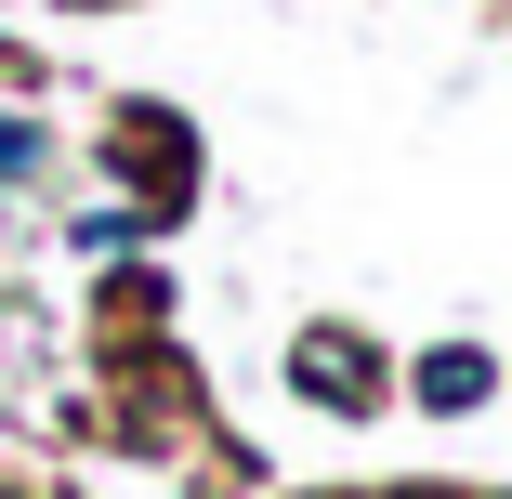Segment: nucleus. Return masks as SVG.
I'll use <instances>...</instances> for the list:
<instances>
[{
    "label": "nucleus",
    "mask_w": 512,
    "mask_h": 499,
    "mask_svg": "<svg viewBox=\"0 0 512 499\" xmlns=\"http://www.w3.org/2000/svg\"><path fill=\"white\" fill-rule=\"evenodd\" d=\"M289 381L316 394V408H342V421L381 408V355H368L355 329H302V342H289Z\"/></svg>",
    "instance_id": "obj_1"
},
{
    "label": "nucleus",
    "mask_w": 512,
    "mask_h": 499,
    "mask_svg": "<svg viewBox=\"0 0 512 499\" xmlns=\"http://www.w3.org/2000/svg\"><path fill=\"white\" fill-rule=\"evenodd\" d=\"M486 381H499L486 342H447V355H421V381H407V394H421L434 421H460V408H486Z\"/></svg>",
    "instance_id": "obj_2"
},
{
    "label": "nucleus",
    "mask_w": 512,
    "mask_h": 499,
    "mask_svg": "<svg viewBox=\"0 0 512 499\" xmlns=\"http://www.w3.org/2000/svg\"><path fill=\"white\" fill-rule=\"evenodd\" d=\"M40 158H53V145H40V132H27V119H0V184H27V171H40Z\"/></svg>",
    "instance_id": "obj_3"
},
{
    "label": "nucleus",
    "mask_w": 512,
    "mask_h": 499,
    "mask_svg": "<svg viewBox=\"0 0 512 499\" xmlns=\"http://www.w3.org/2000/svg\"><path fill=\"white\" fill-rule=\"evenodd\" d=\"M0 499H14V486H0Z\"/></svg>",
    "instance_id": "obj_4"
}]
</instances>
